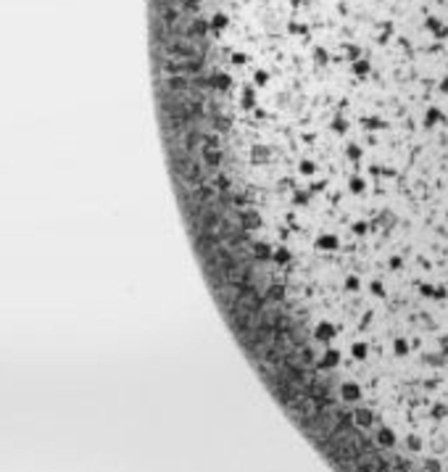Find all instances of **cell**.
I'll return each instance as SVG.
<instances>
[{"mask_svg": "<svg viewBox=\"0 0 448 472\" xmlns=\"http://www.w3.org/2000/svg\"><path fill=\"white\" fill-rule=\"evenodd\" d=\"M316 248L324 253H338L340 251V235L338 233H319L316 237Z\"/></svg>", "mask_w": 448, "mask_h": 472, "instance_id": "obj_1", "label": "cell"}, {"mask_svg": "<svg viewBox=\"0 0 448 472\" xmlns=\"http://www.w3.org/2000/svg\"><path fill=\"white\" fill-rule=\"evenodd\" d=\"M438 124H446V111L441 106H427L425 108V116H422V127L425 129H433Z\"/></svg>", "mask_w": 448, "mask_h": 472, "instance_id": "obj_2", "label": "cell"}, {"mask_svg": "<svg viewBox=\"0 0 448 472\" xmlns=\"http://www.w3.org/2000/svg\"><path fill=\"white\" fill-rule=\"evenodd\" d=\"M293 258H295V253H293L287 245H277V248H274V253H272V261L279 264V266H287V264L293 261Z\"/></svg>", "mask_w": 448, "mask_h": 472, "instance_id": "obj_3", "label": "cell"}, {"mask_svg": "<svg viewBox=\"0 0 448 472\" xmlns=\"http://www.w3.org/2000/svg\"><path fill=\"white\" fill-rule=\"evenodd\" d=\"M345 188L351 193H356V196H361V193L367 190V180H364L359 172H353V174H348V180H345Z\"/></svg>", "mask_w": 448, "mask_h": 472, "instance_id": "obj_4", "label": "cell"}, {"mask_svg": "<svg viewBox=\"0 0 448 472\" xmlns=\"http://www.w3.org/2000/svg\"><path fill=\"white\" fill-rule=\"evenodd\" d=\"M250 161L253 164H269L272 161V148H266V145L250 148Z\"/></svg>", "mask_w": 448, "mask_h": 472, "instance_id": "obj_5", "label": "cell"}, {"mask_svg": "<svg viewBox=\"0 0 448 472\" xmlns=\"http://www.w3.org/2000/svg\"><path fill=\"white\" fill-rule=\"evenodd\" d=\"M343 290L348 293V295L361 293V277H359V274H345V277H343Z\"/></svg>", "mask_w": 448, "mask_h": 472, "instance_id": "obj_6", "label": "cell"}, {"mask_svg": "<svg viewBox=\"0 0 448 472\" xmlns=\"http://www.w3.org/2000/svg\"><path fill=\"white\" fill-rule=\"evenodd\" d=\"M253 251H256V258L258 261H272V253H274V248L264 243V240H258V243L253 245Z\"/></svg>", "mask_w": 448, "mask_h": 472, "instance_id": "obj_7", "label": "cell"}, {"mask_svg": "<svg viewBox=\"0 0 448 472\" xmlns=\"http://www.w3.org/2000/svg\"><path fill=\"white\" fill-rule=\"evenodd\" d=\"M269 79H272V71H269L266 66H258V69L253 71V87H264V85H269Z\"/></svg>", "mask_w": 448, "mask_h": 472, "instance_id": "obj_8", "label": "cell"}, {"mask_svg": "<svg viewBox=\"0 0 448 472\" xmlns=\"http://www.w3.org/2000/svg\"><path fill=\"white\" fill-rule=\"evenodd\" d=\"M240 225H242V230H256L258 227L256 211H242V214H240Z\"/></svg>", "mask_w": 448, "mask_h": 472, "instance_id": "obj_9", "label": "cell"}, {"mask_svg": "<svg viewBox=\"0 0 448 472\" xmlns=\"http://www.w3.org/2000/svg\"><path fill=\"white\" fill-rule=\"evenodd\" d=\"M316 169H319V166H316L311 159H301V161H298V174H303V177H311Z\"/></svg>", "mask_w": 448, "mask_h": 472, "instance_id": "obj_10", "label": "cell"}, {"mask_svg": "<svg viewBox=\"0 0 448 472\" xmlns=\"http://www.w3.org/2000/svg\"><path fill=\"white\" fill-rule=\"evenodd\" d=\"M388 269L390 272H401V269H404V256H401V253H388Z\"/></svg>", "mask_w": 448, "mask_h": 472, "instance_id": "obj_11", "label": "cell"}, {"mask_svg": "<svg viewBox=\"0 0 448 472\" xmlns=\"http://www.w3.org/2000/svg\"><path fill=\"white\" fill-rule=\"evenodd\" d=\"M361 156H364V151H361V148L359 145H348V148H345V159H348L351 164H361Z\"/></svg>", "mask_w": 448, "mask_h": 472, "instance_id": "obj_12", "label": "cell"}, {"mask_svg": "<svg viewBox=\"0 0 448 472\" xmlns=\"http://www.w3.org/2000/svg\"><path fill=\"white\" fill-rule=\"evenodd\" d=\"M293 203H295V206H309V203H311V193L309 190H295L293 193Z\"/></svg>", "mask_w": 448, "mask_h": 472, "instance_id": "obj_13", "label": "cell"}, {"mask_svg": "<svg viewBox=\"0 0 448 472\" xmlns=\"http://www.w3.org/2000/svg\"><path fill=\"white\" fill-rule=\"evenodd\" d=\"M419 295L427 301H433V295H435V285L433 282H419Z\"/></svg>", "mask_w": 448, "mask_h": 472, "instance_id": "obj_14", "label": "cell"}, {"mask_svg": "<svg viewBox=\"0 0 448 472\" xmlns=\"http://www.w3.org/2000/svg\"><path fill=\"white\" fill-rule=\"evenodd\" d=\"M351 233L361 237V235H367V233H369V225H367L364 219H359V222H353V225H351Z\"/></svg>", "mask_w": 448, "mask_h": 472, "instance_id": "obj_15", "label": "cell"}, {"mask_svg": "<svg viewBox=\"0 0 448 472\" xmlns=\"http://www.w3.org/2000/svg\"><path fill=\"white\" fill-rule=\"evenodd\" d=\"M369 293L375 295V298H382V295H385V285H382L380 280H372L369 282Z\"/></svg>", "mask_w": 448, "mask_h": 472, "instance_id": "obj_16", "label": "cell"}]
</instances>
